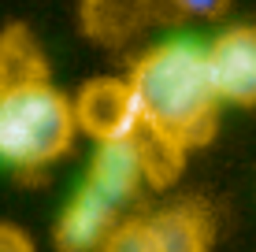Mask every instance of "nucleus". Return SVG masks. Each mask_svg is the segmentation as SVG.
Wrapping results in <instances>:
<instances>
[{"mask_svg":"<svg viewBox=\"0 0 256 252\" xmlns=\"http://www.w3.org/2000/svg\"><path fill=\"white\" fill-rule=\"evenodd\" d=\"M130 85L141 108V126L186 152L204 149L219 130V97L208 74L204 45L193 37H167L145 48L130 67Z\"/></svg>","mask_w":256,"mask_h":252,"instance_id":"nucleus-1","label":"nucleus"},{"mask_svg":"<svg viewBox=\"0 0 256 252\" xmlns=\"http://www.w3.org/2000/svg\"><path fill=\"white\" fill-rule=\"evenodd\" d=\"M78 141L74 104L60 85L30 82L0 97V163L22 175L60 163Z\"/></svg>","mask_w":256,"mask_h":252,"instance_id":"nucleus-2","label":"nucleus"},{"mask_svg":"<svg viewBox=\"0 0 256 252\" xmlns=\"http://www.w3.org/2000/svg\"><path fill=\"white\" fill-rule=\"evenodd\" d=\"M70 104H74L78 137H90L93 145L130 141L141 134V108L130 78L96 74L70 93Z\"/></svg>","mask_w":256,"mask_h":252,"instance_id":"nucleus-3","label":"nucleus"},{"mask_svg":"<svg viewBox=\"0 0 256 252\" xmlns=\"http://www.w3.org/2000/svg\"><path fill=\"white\" fill-rule=\"evenodd\" d=\"M208 74L223 108H256V26H226L204 45Z\"/></svg>","mask_w":256,"mask_h":252,"instance_id":"nucleus-4","label":"nucleus"},{"mask_svg":"<svg viewBox=\"0 0 256 252\" xmlns=\"http://www.w3.org/2000/svg\"><path fill=\"white\" fill-rule=\"evenodd\" d=\"M116 227H119V208L82 182L52 227V245H56V252H100V245Z\"/></svg>","mask_w":256,"mask_h":252,"instance_id":"nucleus-5","label":"nucleus"},{"mask_svg":"<svg viewBox=\"0 0 256 252\" xmlns=\"http://www.w3.org/2000/svg\"><path fill=\"white\" fill-rule=\"evenodd\" d=\"M86 186L96 189L104 201H112L122 212L145 186V160H141V145L138 137L130 141H108V145H93L90 167H86Z\"/></svg>","mask_w":256,"mask_h":252,"instance_id":"nucleus-6","label":"nucleus"},{"mask_svg":"<svg viewBox=\"0 0 256 252\" xmlns=\"http://www.w3.org/2000/svg\"><path fill=\"white\" fill-rule=\"evenodd\" d=\"M148 227H152L160 252H212V241H216L212 215L193 201L171 204L164 212L148 215Z\"/></svg>","mask_w":256,"mask_h":252,"instance_id":"nucleus-7","label":"nucleus"},{"mask_svg":"<svg viewBox=\"0 0 256 252\" xmlns=\"http://www.w3.org/2000/svg\"><path fill=\"white\" fill-rule=\"evenodd\" d=\"M48 78V59L30 26L12 22L0 30V97L30 82H45Z\"/></svg>","mask_w":256,"mask_h":252,"instance_id":"nucleus-8","label":"nucleus"},{"mask_svg":"<svg viewBox=\"0 0 256 252\" xmlns=\"http://www.w3.org/2000/svg\"><path fill=\"white\" fill-rule=\"evenodd\" d=\"M100 252H160L156 238H152V227H148V215H141V219H119V227L108 234Z\"/></svg>","mask_w":256,"mask_h":252,"instance_id":"nucleus-9","label":"nucleus"},{"mask_svg":"<svg viewBox=\"0 0 256 252\" xmlns=\"http://www.w3.org/2000/svg\"><path fill=\"white\" fill-rule=\"evenodd\" d=\"M167 4L193 19H223L230 11V0H167Z\"/></svg>","mask_w":256,"mask_h":252,"instance_id":"nucleus-10","label":"nucleus"},{"mask_svg":"<svg viewBox=\"0 0 256 252\" xmlns=\"http://www.w3.org/2000/svg\"><path fill=\"white\" fill-rule=\"evenodd\" d=\"M0 252H38L34 238L15 223H0Z\"/></svg>","mask_w":256,"mask_h":252,"instance_id":"nucleus-11","label":"nucleus"},{"mask_svg":"<svg viewBox=\"0 0 256 252\" xmlns=\"http://www.w3.org/2000/svg\"><path fill=\"white\" fill-rule=\"evenodd\" d=\"M104 4H108V0H82V15H86V22H93L96 15L104 11Z\"/></svg>","mask_w":256,"mask_h":252,"instance_id":"nucleus-12","label":"nucleus"}]
</instances>
